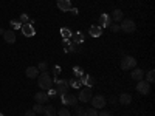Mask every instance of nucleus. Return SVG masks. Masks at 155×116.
Listing matches in <instances>:
<instances>
[{
  "label": "nucleus",
  "mask_w": 155,
  "mask_h": 116,
  "mask_svg": "<svg viewBox=\"0 0 155 116\" xmlns=\"http://www.w3.org/2000/svg\"><path fill=\"white\" fill-rule=\"evenodd\" d=\"M25 116H36V113H34V110H28L25 113Z\"/></svg>",
  "instance_id": "nucleus-36"
},
{
  "label": "nucleus",
  "mask_w": 155,
  "mask_h": 116,
  "mask_svg": "<svg viewBox=\"0 0 155 116\" xmlns=\"http://www.w3.org/2000/svg\"><path fill=\"white\" fill-rule=\"evenodd\" d=\"M33 110H34L36 114H41V113H44V105H42V104H34Z\"/></svg>",
  "instance_id": "nucleus-26"
},
{
  "label": "nucleus",
  "mask_w": 155,
  "mask_h": 116,
  "mask_svg": "<svg viewBox=\"0 0 155 116\" xmlns=\"http://www.w3.org/2000/svg\"><path fill=\"white\" fill-rule=\"evenodd\" d=\"M73 70H74V74H76L78 77H82V76H84V71H82L81 67H74Z\"/></svg>",
  "instance_id": "nucleus-28"
},
{
  "label": "nucleus",
  "mask_w": 155,
  "mask_h": 116,
  "mask_svg": "<svg viewBox=\"0 0 155 116\" xmlns=\"http://www.w3.org/2000/svg\"><path fill=\"white\" fill-rule=\"evenodd\" d=\"M71 39H73V42L78 45V44H84V34L82 33H74L71 34Z\"/></svg>",
  "instance_id": "nucleus-21"
},
{
  "label": "nucleus",
  "mask_w": 155,
  "mask_h": 116,
  "mask_svg": "<svg viewBox=\"0 0 155 116\" xmlns=\"http://www.w3.org/2000/svg\"><path fill=\"white\" fill-rule=\"evenodd\" d=\"M118 101L121 102L123 105H129V104H130V102H132V96L129 95V93H123V95H121V96L118 98Z\"/></svg>",
  "instance_id": "nucleus-18"
},
{
  "label": "nucleus",
  "mask_w": 155,
  "mask_h": 116,
  "mask_svg": "<svg viewBox=\"0 0 155 116\" xmlns=\"http://www.w3.org/2000/svg\"><path fill=\"white\" fill-rule=\"evenodd\" d=\"M25 74H27V77H30V79H37L39 70H37V67H28L27 71H25Z\"/></svg>",
  "instance_id": "nucleus-15"
},
{
  "label": "nucleus",
  "mask_w": 155,
  "mask_h": 116,
  "mask_svg": "<svg viewBox=\"0 0 155 116\" xmlns=\"http://www.w3.org/2000/svg\"><path fill=\"white\" fill-rule=\"evenodd\" d=\"M61 34H62V37L65 39V40L71 37V31H70L68 28H61Z\"/></svg>",
  "instance_id": "nucleus-23"
},
{
  "label": "nucleus",
  "mask_w": 155,
  "mask_h": 116,
  "mask_svg": "<svg viewBox=\"0 0 155 116\" xmlns=\"http://www.w3.org/2000/svg\"><path fill=\"white\" fill-rule=\"evenodd\" d=\"M34 101H36V104H47V101H48V95L45 92H39L34 95Z\"/></svg>",
  "instance_id": "nucleus-12"
},
{
  "label": "nucleus",
  "mask_w": 155,
  "mask_h": 116,
  "mask_svg": "<svg viewBox=\"0 0 155 116\" xmlns=\"http://www.w3.org/2000/svg\"><path fill=\"white\" fill-rule=\"evenodd\" d=\"M0 116H5V114H3V113H2V111H0Z\"/></svg>",
  "instance_id": "nucleus-39"
},
{
  "label": "nucleus",
  "mask_w": 155,
  "mask_h": 116,
  "mask_svg": "<svg viewBox=\"0 0 155 116\" xmlns=\"http://www.w3.org/2000/svg\"><path fill=\"white\" fill-rule=\"evenodd\" d=\"M37 70L41 71V73H42V71H47V63H45V62H41V63L37 65Z\"/></svg>",
  "instance_id": "nucleus-30"
},
{
  "label": "nucleus",
  "mask_w": 155,
  "mask_h": 116,
  "mask_svg": "<svg viewBox=\"0 0 155 116\" xmlns=\"http://www.w3.org/2000/svg\"><path fill=\"white\" fill-rule=\"evenodd\" d=\"M3 39H5L6 44H14V42H16V33L12 31V30H5Z\"/></svg>",
  "instance_id": "nucleus-11"
},
{
  "label": "nucleus",
  "mask_w": 155,
  "mask_h": 116,
  "mask_svg": "<svg viewBox=\"0 0 155 116\" xmlns=\"http://www.w3.org/2000/svg\"><path fill=\"white\" fill-rule=\"evenodd\" d=\"M20 30H22V34L25 37H33L36 34V30H34V27H33L31 23H23L22 27H20Z\"/></svg>",
  "instance_id": "nucleus-8"
},
{
  "label": "nucleus",
  "mask_w": 155,
  "mask_h": 116,
  "mask_svg": "<svg viewBox=\"0 0 155 116\" xmlns=\"http://www.w3.org/2000/svg\"><path fill=\"white\" fill-rule=\"evenodd\" d=\"M146 82H149V84H153V82H155V71H153V70L147 71V74H146Z\"/></svg>",
  "instance_id": "nucleus-22"
},
{
  "label": "nucleus",
  "mask_w": 155,
  "mask_h": 116,
  "mask_svg": "<svg viewBox=\"0 0 155 116\" xmlns=\"http://www.w3.org/2000/svg\"><path fill=\"white\" fill-rule=\"evenodd\" d=\"M12 27H14V28H19V23H17V20H12Z\"/></svg>",
  "instance_id": "nucleus-37"
},
{
  "label": "nucleus",
  "mask_w": 155,
  "mask_h": 116,
  "mask_svg": "<svg viewBox=\"0 0 155 116\" xmlns=\"http://www.w3.org/2000/svg\"><path fill=\"white\" fill-rule=\"evenodd\" d=\"M68 84H70V87H73V88H79L81 87V77L79 79H71V81H68Z\"/></svg>",
  "instance_id": "nucleus-24"
},
{
  "label": "nucleus",
  "mask_w": 155,
  "mask_h": 116,
  "mask_svg": "<svg viewBox=\"0 0 155 116\" xmlns=\"http://www.w3.org/2000/svg\"><path fill=\"white\" fill-rule=\"evenodd\" d=\"M137 67V59L132 56H124L121 59V70H134Z\"/></svg>",
  "instance_id": "nucleus-3"
},
{
  "label": "nucleus",
  "mask_w": 155,
  "mask_h": 116,
  "mask_svg": "<svg viewBox=\"0 0 155 116\" xmlns=\"http://www.w3.org/2000/svg\"><path fill=\"white\" fill-rule=\"evenodd\" d=\"M59 73H61V67H58V65H56V67L53 68V74H54V76H58Z\"/></svg>",
  "instance_id": "nucleus-35"
},
{
  "label": "nucleus",
  "mask_w": 155,
  "mask_h": 116,
  "mask_svg": "<svg viewBox=\"0 0 155 116\" xmlns=\"http://www.w3.org/2000/svg\"><path fill=\"white\" fill-rule=\"evenodd\" d=\"M81 82L85 84L87 87H92V85L95 84V77H93V76H90V74H85V76L81 77Z\"/></svg>",
  "instance_id": "nucleus-20"
},
{
  "label": "nucleus",
  "mask_w": 155,
  "mask_h": 116,
  "mask_svg": "<svg viewBox=\"0 0 155 116\" xmlns=\"http://www.w3.org/2000/svg\"><path fill=\"white\" fill-rule=\"evenodd\" d=\"M76 116H85V111L82 108H76Z\"/></svg>",
  "instance_id": "nucleus-32"
},
{
  "label": "nucleus",
  "mask_w": 155,
  "mask_h": 116,
  "mask_svg": "<svg viewBox=\"0 0 155 116\" xmlns=\"http://www.w3.org/2000/svg\"><path fill=\"white\" fill-rule=\"evenodd\" d=\"M56 116H71L68 108H59V111L56 113Z\"/></svg>",
  "instance_id": "nucleus-25"
},
{
  "label": "nucleus",
  "mask_w": 155,
  "mask_h": 116,
  "mask_svg": "<svg viewBox=\"0 0 155 116\" xmlns=\"http://www.w3.org/2000/svg\"><path fill=\"white\" fill-rule=\"evenodd\" d=\"M74 116H76V114H74Z\"/></svg>",
  "instance_id": "nucleus-40"
},
{
  "label": "nucleus",
  "mask_w": 155,
  "mask_h": 116,
  "mask_svg": "<svg viewBox=\"0 0 155 116\" xmlns=\"http://www.w3.org/2000/svg\"><path fill=\"white\" fill-rule=\"evenodd\" d=\"M130 76H132V79H134V81H137V82H138V81H143V79H144V71L135 67V68H134V71L130 73Z\"/></svg>",
  "instance_id": "nucleus-14"
},
{
  "label": "nucleus",
  "mask_w": 155,
  "mask_h": 116,
  "mask_svg": "<svg viewBox=\"0 0 155 116\" xmlns=\"http://www.w3.org/2000/svg\"><path fill=\"white\" fill-rule=\"evenodd\" d=\"M123 11L121 9H113V12H112V16H110V19L113 20V22H121L123 20Z\"/></svg>",
  "instance_id": "nucleus-17"
},
{
  "label": "nucleus",
  "mask_w": 155,
  "mask_h": 116,
  "mask_svg": "<svg viewBox=\"0 0 155 116\" xmlns=\"http://www.w3.org/2000/svg\"><path fill=\"white\" fill-rule=\"evenodd\" d=\"M20 20H22V22H25V23H30V22H28L30 19H28V16H27V14H22V16H20Z\"/></svg>",
  "instance_id": "nucleus-34"
},
{
  "label": "nucleus",
  "mask_w": 155,
  "mask_h": 116,
  "mask_svg": "<svg viewBox=\"0 0 155 116\" xmlns=\"http://www.w3.org/2000/svg\"><path fill=\"white\" fill-rule=\"evenodd\" d=\"M56 93L58 95H65V93H68V90H70V84H68V81H65V79H56Z\"/></svg>",
  "instance_id": "nucleus-4"
},
{
  "label": "nucleus",
  "mask_w": 155,
  "mask_h": 116,
  "mask_svg": "<svg viewBox=\"0 0 155 116\" xmlns=\"http://www.w3.org/2000/svg\"><path fill=\"white\" fill-rule=\"evenodd\" d=\"M3 33H5V30H3V28H0V34L3 36Z\"/></svg>",
  "instance_id": "nucleus-38"
},
{
  "label": "nucleus",
  "mask_w": 155,
  "mask_h": 116,
  "mask_svg": "<svg viewBox=\"0 0 155 116\" xmlns=\"http://www.w3.org/2000/svg\"><path fill=\"white\" fill-rule=\"evenodd\" d=\"M37 84H39V87H41L42 90L48 92L50 88H53V77H51L47 71H42V73H39V76H37Z\"/></svg>",
  "instance_id": "nucleus-1"
},
{
  "label": "nucleus",
  "mask_w": 155,
  "mask_h": 116,
  "mask_svg": "<svg viewBox=\"0 0 155 116\" xmlns=\"http://www.w3.org/2000/svg\"><path fill=\"white\" fill-rule=\"evenodd\" d=\"M62 102L65 105H76L78 104V98L70 95V93H65V95H62Z\"/></svg>",
  "instance_id": "nucleus-9"
},
{
  "label": "nucleus",
  "mask_w": 155,
  "mask_h": 116,
  "mask_svg": "<svg viewBox=\"0 0 155 116\" xmlns=\"http://www.w3.org/2000/svg\"><path fill=\"white\" fill-rule=\"evenodd\" d=\"M58 8L64 12L71 11V2L70 0H58Z\"/></svg>",
  "instance_id": "nucleus-13"
},
{
  "label": "nucleus",
  "mask_w": 155,
  "mask_h": 116,
  "mask_svg": "<svg viewBox=\"0 0 155 116\" xmlns=\"http://www.w3.org/2000/svg\"><path fill=\"white\" fill-rule=\"evenodd\" d=\"M120 30H121L123 33H126V34H130V33H134V31L137 30V25H135V22L130 20V19H123V20H121V25H120Z\"/></svg>",
  "instance_id": "nucleus-2"
},
{
  "label": "nucleus",
  "mask_w": 155,
  "mask_h": 116,
  "mask_svg": "<svg viewBox=\"0 0 155 116\" xmlns=\"http://www.w3.org/2000/svg\"><path fill=\"white\" fill-rule=\"evenodd\" d=\"M88 33H90V36H92V37H99L102 34V28H99L98 25H92L90 30H88Z\"/></svg>",
  "instance_id": "nucleus-16"
},
{
  "label": "nucleus",
  "mask_w": 155,
  "mask_h": 116,
  "mask_svg": "<svg viewBox=\"0 0 155 116\" xmlns=\"http://www.w3.org/2000/svg\"><path fill=\"white\" fill-rule=\"evenodd\" d=\"M48 92H50V95H48V98H56V95H58V93H56V90H53V88H50V90H48Z\"/></svg>",
  "instance_id": "nucleus-31"
},
{
  "label": "nucleus",
  "mask_w": 155,
  "mask_h": 116,
  "mask_svg": "<svg viewBox=\"0 0 155 116\" xmlns=\"http://www.w3.org/2000/svg\"><path fill=\"white\" fill-rule=\"evenodd\" d=\"M137 92L140 95H143V96H147L150 93V84L146 82V81H138L137 84Z\"/></svg>",
  "instance_id": "nucleus-7"
},
{
  "label": "nucleus",
  "mask_w": 155,
  "mask_h": 116,
  "mask_svg": "<svg viewBox=\"0 0 155 116\" xmlns=\"http://www.w3.org/2000/svg\"><path fill=\"white\" fill-rule=\"evenodd\" d=\"M110 22H112V19H110L109 14H101L99 16V25H98V27L99 28H109L110 27Z\"/></svg>",
  "instance_id": "nucleus-10"
},
{
  "label": "nucleus",
  "mask_w": 155,
  "mask_h": 116,
  "mask_svg": "<svg viewBox=\"0 0 155 116\" xmlns=\"http://www.w3.org/2000/svg\"><path fill=\"white\" fill-rule=\"evenodd\" d=\"M56 113H58V110L54 108V105L48 104L47 107H44V114L45 116H56Z\"/></svg>",
  "instance_id": "nucleus-19"
},
{
  "label": "nucleus",
  "mask_w": 155,
  "mask_h": 116,
  "mask_svg": "<svg viewBox=\"0 0 155 116\" xmlns=\"http://www.w3.org/2000/svg\"><path fill=\"white\" fill-rule=\"evenodd\" d=\"M98 116H112V113L107 111V110H102L101 113H98Z\"/></svg>",
  "instance_id": "nucleus-33"
},
{
  "label": "nucleus",
  "mask_w": 155,
  "mask_h": 116,
  "mask_svg": "<svg viewBox=\"0 0 155 116\" xmlns=\"http://www.w3.org/2000/svg\"><path fill=\"white\" fill-rule=\"evenodd\" d=\"M90 102H92V105L93 108H104L106 104H107V101L104 96H101V95H96V96H92V99H90Z\"/></svg>",
  "instance_id": "nucleus-6"
},
{
  "label": "nucleus",
  "mask_w": 155,
  "mask_h": 116,
  "mask_svg": "<svg viewBox=\"0 0 155 116\" xmlns=\"http://www.w3.org/2000/svg\"><path fill=\"white\" fill-rule=\"evenodd\" d=\"M85 116H98V110L96 108H88V110H85Z\"/></svg>",
  "instance_id": "nucleus-27"
},
{
  "label": "nucleus",
  "mask_w": 155,
  "mask_h": 116,
  "mask_svg": "<svg viewBox=\"0 0 155 116\" xmlns=\"http://www.w3.org/2000/svg\"><path fill=\"white\" fill-rule=\"evenodd\" d=\"M92 90H90L88 87L87 88H81L79 90V95H78V101H81L82 104H87V102H90V99H92Z\"/></svg>",
  "instance_id": "nucleus-5"
},
{
  "label": "nucleus",
  "mask_w": 155,
  "mask_h": 116,
  "mask_svg": "<svg viewBox=\"0 0 155 116\" xmlns=\"http://www.w3.org/2000/svg\"><path fill=\"white\" fill-rule=\"evenodd\" d=\"M110 30H112L113 33H118V31H121V30H120V25H118V23H110Z\"/></svg>",
  "instance_id": "nucleus-29"
}]
</instances>
